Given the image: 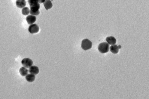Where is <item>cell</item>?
I'll return each mask as SVG.
<instances>
[{"label":"cell","instance_id":"obj_1","mask_svg":"<svg viewBox=\"0 0 149 99\" xmlns=\"http://www.w3.org/2000/svg\"><path fill=\"white\" fill-rule=\"evenodd\" d=\"M109 45L106 42H104L99 44L98 49L99 51L102 53H107L109 50Z\"/></svg>","mask_w":149,"mask_h":99},{"label":"cell","instance_id":"obj_2","mask_svg":"<svg viewBox=\"0 0 149 99\" xmlns=\"http://www.w3.org/2000/svg\"><path fill=\"white\" fill-rule=\"evenodd\" d=\"M92 46V43L88 39H84L82 42L81 47L84 50H87L91 49Z\"/></svg>","mask_w":149,"mask_h":99},{"label":"cell","instance_id":"obj_3","mask_svg":"<svg viewBox=\"0 0 149 99\" xmlns=\"http://www.w3.org/2000/svg\"><path fill=\"white\" fill-rule=\"evenodd\" d=\"M21 63L25 68H29L33 64V62L32 60L29 58H25L21 61Z\"/></svg>","mask_w":149,"mask_h":99},{"label":"cell","instance_id":"obj_4","mask_svg":"<svg viewBox=\"0 0 149 99\" xmlns=\"http://www.w3.org/2000/svg\"><path fill=\"white\" fill-rule=\"evenodd\" d=\"M39 27L37 25L35 24H32L29 26L28 30L32 34L38 32L39 30Z\"/></svg>","mask_w":149,"mask_h":99},{"label":"cell","instance_id":"obj_5","mask_svg":"<svg viewBox=\"0 0 149 99\" xmlns=\"http://www.w3.org/2000/svg\"><path fill=\"white\" fill-rule=\"evenodd\" d=\"M26 21L29 24H32L35 22L36 20L35 16L33 15H29L26 17Z\"/></svg>","mask_w":149,"mask_h":99},{"label":"cell","instance_id":"obj_6","mask_svg":"<svg viewBox=\"0 0 149 99\" xmlns=\"http://www.w3.org/2000/svg\"><path fill=\"white\" fill-rule=\"evenodd\" d=\"M30 13L31 15H37L40 14L39 9L40 8L37 7H30Z\"/></svg>","mask_w":149,"mask_h":99},{"label":"cell","instance_id":"obj_7","mask_svg":"<svg viewBox=\"0 0 149 99\" xmlns=\"http://www.w3.org/2000/svg\"><path fill=\"white\" fill-rule=\"evenodd\" d=\"M29 72L30 73L34 75H36L39 73V70L38 68L36 66H31L29 69Z\"/></svg>","mask_w":149,"mask_h":99},{"label":"cell","instance_id":"obj_8","mask_svg":"<svg viewBox=\"0 0 149 99\" xmlns=\"http://www.w3.org/2000/svg\"><path fill=\"white\" fill-rule=\"evenodd\" d=\"M16 5L18 8H23L26 6V2L25 0H17Z\"/></svg>","mask_w":149,"mask_h":99},{"label":"cell","instance_id":"obj_9","mask_svg":"<svg viewBox=\"0 0 149 99\" xmlns=\"http://www.w3.org/2000/svg\"><path fill=\"white\" fill-rule=\"evenodd\" d=\"M28 2L30 7H37L40 8V4L38 2L37 0H28Z\"/></svg>","mask_w":149,"mask_h":99},{"label":"cell","instance_id":"obj_10","mask_svg":"<svg viewBox=\"0 0 149 99\" xmlns=\"http://www.w3.org/2000/svg\"><path fill=\"white\" fill-rule=\"evenodd\" d=\"M106 41L110 45H115L116 43V40L113 36L107 37L106 38Z\"/></svg>","mask_w":149,"mask_h":99},{"label":"cell","instance_id":"obj_11","mask_svg":"<svg viewBox=\"0 0 149 99\" xmlns=\"http://www.w3.org/2000/svg\"><path fill=\"white\" fill-rule=\"evenodd\" d=\"M45 8L47 10L52 8L53 7V4L50 0H45L44 3Z\"/></svg>","mask_w":149,"mask_h":99},{"label":"cell","instance_id":"obj_12","mask_svg":"<svg viewBox=\"0 0 149 99\" xmlns=\"http://www.w3.org/2000/svg\"><path fill=\"white\" fill-rule=\"evenodd\" d=\"M119 46L117 45H114L110 46V49L111 52L112 53L116 54L119 52Z\"/></svg>","mask_w":149,"mask_h":99},{"label":"cell","instance_id":"obj_13","mask_svg":"<svg viewBox=\"0 0 149 99\" xmlns=\"http://www.w3.org/2000/svg\"><path fill=\"white\" fill-rule=\"evenodd\" d=\"M26 78L28 82H32L35 81V76L33 74H28L26 76Z\"/></svg>","mask_w":149,"mask_h":99},{"label":"cell","instance_id":"obj_14","mask_svg":"<svg viewBox=\"0 0 149 99\" xmlns=\"http://www.w3.org/2000/svg\"><path fill=\"white\" fill-rule=\"evenodd\" d=\"M20 73L22 76H25L28 74V70L25 67H22L19 70Z\"/></svg>","mask_w":149,"mask_h":99},{"label":"cell","instance_id":"obj_15","mask_svg":"<svg viewBox=\"0 0 149 99\" xmlns=\"http://www.w3.org/2000/svg\"><path fill=\"white\" fill-rule=\"evenodd\" d=\"M22 13L23 15H28L30 13V10L27 7H24L22 10Z\"/></svg>","mask_w":149,"mask_h":99},{"label":"cell","instance_id":"obj_16","mask_svg":"<svg viewBox=\"0 0 149 99\" xmlns=\"http://www.w3.org/2000/svg\"><path fill=\"white\" fill-rule=\"evenodd\" d=\"M39 3H42L44 2L45 0H37Z\"/></svg>","mask_w":149,"mask_h":99}]
</instances>
